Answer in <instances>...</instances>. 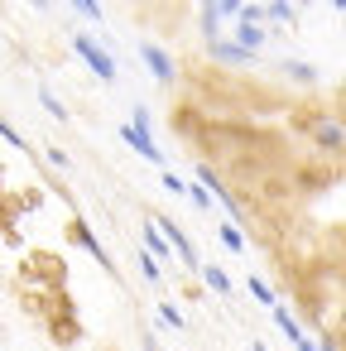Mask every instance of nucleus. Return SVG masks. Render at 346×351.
I'll use <instances>...</instances> for the list:
<instances>
[{"label": "nucleus", "mask_w": 346, "mask_h": 351, "mask_svg": "<svg viewBox=\"0 0 346 351\" xmlns=\"http://www.w3.org/2000/svg\"><path fill=\"white\" fill-rule=\"evenodd\" d=\"M293 351H317V341H312V337H308V341H298V346H293Z\"/></svg>", "instance_id": "27"}, {"label": "nucleus", "mask_w": 346, "mask_h": 351, "mask_svg": "<svg viewBox=\"0 0 346 351\" xmlns=\"http://www.w3.org/2000/svg\"><path fill=\"white\" fill-rule=\"evenodd\" d=\"M274 322H279V332H284V337H288L293 346H298V341H308V332H303V322H298V317H293V313H288L284 303L274 308Z\"/></svg>", "instance_id": "11"}, {"label": "nucleus", "mask_w": 346, "mask_h": 351, "mask_svg": "<svg viewBox=\"0 0 346 351\" xmlns=\"http://www.w3.org/2000/svg\"><path fill=\"white\" fill-rule=\"evenodd\" d=\"M164 193H173V197H188V183H183L173 169H164Z\"/></svg>", "instance_id": "21"}, {"label": "nucleus", "mask_w": 346, "mask_h": 351, "mask_svg": "<svg viewBox=\"0 0 346 351\" xmlns=\"http://www.w3.org/2000/svg\"><path fill=\"white\" fill-rule=\"evenodd\" d=\"M44 159H49L53 169H63V173L73 169V159H68V149H44Z\"/></svg>", "instance_id": "24"}, {"label": "nucleus", "mask_w": 346, "mask_h": 351, "mask_svg": "<svg viewBox=\"0 0 346 351\" xmlns=\"http://www.w3.org/2000/svg\"><path fill=\"white\" fill-rule=\"evenodd\" d=\"M250 298H255L260 308H269V313L279 308V298H274V289H269V284H264L260 274H250Z\"/></svg>", "instance_id": "15"}, {"label": "nucleus", "mask_w": 346, "mask_h": 351, "mask_svg": "<svg viewBox=\"0 0 346 351\" xmlns=\"http://www.w3.org/2000/svg\"><path fill=\"white\" fill-rule=\"evenodd\" d=\"M154 221H159V231L169 236V245H173V255H178V260H183L188 269H197V274H202V260H197V250H193V241H188V236H183V231H178V226H173L169 217H154Z\"/></svg>", "instance_id": "3"}, {"label": "nucleus", "mask_w": 346, "mask_h": 351, "mask_svg": "<svg viewBox=\"0 0 346 351\" xmlns=\"http://www.w3.org/2000/svg\"><path fill=\"white\" fill-rule=\"evenodd\" d=\"M279 73H284L288 82H298V87H312V82H317V68H312V63H303V58H284V63H279Z\"/></svg>", "instance_id": "9"}, {"label": "nucleus", "mask_w": 346, "mask_h": 351, "mask_svg": "<svg viewBox=\"0 0 346 351\" xmlns=\"http://www.w3.org/2000/svg\"><path fill=\"white\" fill-rule=\"evenodd\" d=\"M39 101H44V111H49V116H58V121H68V106H63V101H58V97H53L49 87H39Z\"/></svg>", "instance_id": "18"}, {"label": "nucleus", "mask_w": 346, "mask_h": 351, "mask_svg": "<svg viewBox=\"0 0 346 351\" xmlns=\"http://www.w3.org/2000/svg\"><path fill=\"white\" fill-rule=\"evenodd\" d=\"M121 140H125V145H130V149H135L140 159H149V164H164V149L154 145V135H149V130H140V125H130V121H125Z\"/></svg>", "instance_id": "4"}, {"label": "nucleus", "mask_w": 346, "mask_h": 351, "mask_svg": "<svg viewBox=\"0 0 346 351\" xmlns=\"http://www.w3.org/2000/svg\"><path fill=\"white\" fill-rule=\"evenodd\" d=\"M312 140H317L322 149H341V145H346V130H341L336 121H317V125H312Z\"/></svg>", "instance_id": "10"}, {"label": "nucleus", "mask_w": 346, "mask_h": 351, "mask_svg": "<svg viewBox=\"0 0 346 351\" xmlns=\"http://www.w3.org/2000/svg\"><path fill=\"white\" fill-rule=\"evenodd\" d=\"M202 284H207L217 298H226V293H231V279H226V269H221V265H202Z\"/></svg>", "instance_id": "12"}, {"label": "nucleus", "mask_w": 346, "mask_h": 351, "mask_svg": "<svg viewBox=\"0 0 346 351\" xmlns=\"http://www.w3.org/2000/svg\"><path fill=\"white\" fill-rule=\"evenodd\" d=\"M188 202H193V207H197V212H212V193H207V188H202V183H197V188H193V183H188Z\"/></svg>", "instance_id": "19"}, {"label": "nucleus", "mask_w": 346, "mask_h": 351, "mask_svg": "<svg viewBox=\"0 0 346 351\" xmlns=\"http://www.w3.org/2000/svg\"><path fill=\"white\" fill-rule=\"evenodd\" d=\"M159 322H164V327H178V332H183V313H178L173 303H159Z\"/></svg>", "instance_id": "22"}, {"label": "nucleus", "mask_w": 346, "mask_h": 351, "mask_svg": "<svg viewBox=\"0 0 346 351\" xmlns=\"http://www.w3.org/2000/svg\"><path fill=\"white\" fill-rule=\"evenodd\" d=\"M212 5H217V20H236L240 25V15H245L240 0H212Z\"/></svg>", "instance_id": "17"}, {"label": "nucleus", "mask_w": 346, "mask_h": 351, "mask_svg": "<svg viewBox=\"0 0 346 351\" xmlns=\"http://www.w3.org/2000/svg\"><path fill=\"white\" fill-rule=\"evenodd\" d=\"M207 53H212L217 63H226V68H245V63H255V53H245L236 39H217V44H207Z\"/></svg>", "instance_id": "5"}, {"label": "nucleus", "mask_w": 346, "mask_h": 351, "mask_svg": "<svg viewBox=\"0 0 346 351\" xmlns=\"http://www.w3.org/2000/svg\"><path fill=\"white\" fill-rule=\"evenodd\" d=\"M145 241H149V255H154V260H164V255L173 250V245H169V236L159 231V221H154V217H149V226H145Z\"/></svg>", "instance_id": "13"}, {"label": "nucleus", "mask_w": 346, "mask_h": 351, "mask_svg": "<svg viewBox=\"0 0 346 351\" xmlns=\"http://www.w3.org/2000/svg\"><path fill=\"white\" fill-rule=\"evenodd\" d=\"M217 236H221V245H226V250L245 255V236H240V226H236V221H221V226H217Z\"/></svg>", "instance_id": "14"}, {"label": "nucleus", "mask_w": 346, "mask_h": 351, "mask_svg": "<svg viewBox=\"0 0 346 351\" xmlns=\"http://www.w3.org/2000/svg\"><path fill=\"white\" fill-rule=\"evenodd\" d=\"M197 183L212 193V202H221V207H226V221H236V197H231V188H221V178H217L212 169H197Z\"/></svg>", "instance_id": "8"}, {"label": "nucleus", "mask_w": 346, "mask_h": 351, "mask_svg": "<svg viewBox=\"0 0 346 351\" xmlns=\"http://www.w3.org/2000/svg\"><path fill=\"white\" fill-rule=\"evenodd\" d=\"M255 351H264V346H260V341H255Z\"/></svg>", "instance_id": "28"}, {"label": "nucleus", "mask_w": 346, "mask_h": 351, "mask_svg": "<svg viewBox=\"0 0 346 351\" xmlns=\"http://www.w3.org/2000/svg\"><path fill=\"white\" fill-rule=\"evenodd\" d=\"M264 39H269V34H264V5H245V15H240V25H236V44H240L245 53H260Z\"/></svg>", "instance_id": "2"}, {"label": "nucleus", "mask_w": 346, "mask_h": 351, "mask_svg": "<svg viewBox=\"0 0 346 351\" xmlns=\"http://www.w3.org/2000/svg\"><path fill=\"white\" fill-rule=\"evenodd\" d=\"M130 125H140V130H149V111H145V106H135V111H130Z\"/></svg>", "instance_id": "26"}, {"label": "nucleus", "mask_w": 346, "mask_h": 351, "mask_svg": "<svg viewBox=\"0 0 346 351\" xmlns=\"http://www.w3.org/2000/svg\"><path fill=\"white\" fill-rule=\"evenodd\" d=\"M264 20H269V25H293V20H298V10H293V5H284V0H274V5H264Z\"/></svg>", "instance_id": "16"}, {"label": "nucleus", "mask_w": 346, "mask_h": 351, "mask_svg": "<svg viewBox=\"0 0 346 351\" xmlns=\"http://www.w3.org/2000/svg\"><path fill=\"white\" fill-rule=\"evenodd\" d=\"M73 236H77V245H82V250H87V255H92V260H97L101 269H111V274H116V265H111L106 245H101V241L92 236V226H87V221H73Z\"/></svg>", "instance_id": "7"}, {"label": "nucleus", "mask_w": 346, "mask_h": 351, "mask_svg": "<svg viewBox=\"0 0 346 351\" xmlns=\"http://www.w3.org/2000/svg\"><path fill=\"white\" fill-rule=\"evenodd\" d=\"M140 274H145L149 284H159V274H164V269H159V260H154L149 250H140Z\"/></svg>", "instance_id": "20"}, {"label": "nucleus", "mask_w": 346, "mask_h": 351, "mask_svg": "<svg viewBox=\"0 0 346 351\" xmlns=\"http://www.w3.org/2000/svg\"><path fill=\"white\" fill-rule=\"evenodd\" d=\"M82 20H101V5H97V0H77V5H73Z\"/></svg>", "instance_id": "25"}, {"label": "nucleus", "mask_w": 346, "mask_h": 351, "mask_svg": "<svg viewBox=\"0 0 346 351\" xmlns=\"http://www.w3.org/2000/svg\"><path fill=\"white\" fill-rule=\"evenodd\" d=\"M0 140H10V149H25V140H20V130L5 121V116H0Z\"/></svg>", "instance_id": "23"}, {"label": "nucleus", "mask_w": 346, "mask_h": 351, "mask_svg": "<svg viewBox=\"0 0 346 351\" xmlns=\"http://www.w3.org/2000/svg\"><path fill=\"white\" fill-rule=\"evenodd\" d=\"M140 63H145V68H149V73H154L159 82H169V77H173V58H169V53H164L159 44H149V39L140 44Z\"/></svg>", "instance_id": "6"}, {"label": "nucleus", "mask_w": 346, "mask_h": 351, "mask_svg": "<svg viewBox=\"0 0 346 351\" xmlns=\"http://www.w3.org/2000/svg\"><path fill=\"white\" fill-rule=\"evenodd\" d=\"M73 49L87 58V68H92L101 82H116V58H111V53H106V49H101L92 34H73Z\"/></svg>", "instance_id": "1"}]
</instances>
